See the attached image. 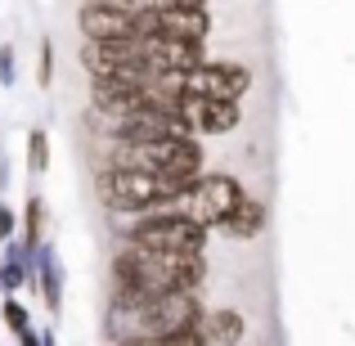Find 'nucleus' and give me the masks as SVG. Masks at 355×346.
<instances>
[{
	"label": "nucleus",
	"mask_w": 355,
	"mask_h": 346,
	"mask_svg": "<svg viewBox=\"0 0 355 346\" xmlns=\"http://www.w3.org/2000/svg\"><path fill=\"white\" fill-rule=\"evenodd\" d=\"M0 86L5 90L18 86V50H14V41H0Z\"/></svg>",
	"instance_id": "21"
},
{
	"label": "nucleus",
	"mask_w": 355,
	"mask_h": 346,
	"mask_svg": "<svg viewBox=\"0 0 355 346\" xmlns=\"http://www.w3.org/2000/svg\"><path fill=\"white\" fill-rule=\"evenodd\" d=\"M117 346H207V333L198 329H184V333H166V338H135V342H117Z\"/></svg>",
	"instance_id": "18"
},
{
	"label": "nucleus",
	"mask_w": 355,
	"mask_h": 346,
	"mask_svg": "<svg viewBox=\"0 0 355 346\" xmlns=\"http://www.w3.org/2000/svg\"><path fill=\"white\" fill-rule=\"evenodd\" d=\"M104 166H139V171L198 180L207 171V144L198 135H157V139H135V144H108Z\"/></svg>",
	"instance_id": "5"
},
{
	"label": "nucleus",
	"mask_w": 355,
	"mask_h": 346,
	"mask_svg": "<svg viewBox=\"0 0 355 346\" xmlns=\"http://www.w3.org/2000/svg\"><path fill=\"white\" fill-rule=\"evenodd\" d=\"M211 279L207 252H148L135 243H117L108 261V297L144 302L162 293H202Z\"/></svg>",
	"instance_id": "1"
},
{
	"label": "nucleus",
	"mask_w": 355,
	"mask_h": 346,
	"mask_svg": "<svg viewBox=\"0 0 355 346\" xmlns=\"http://www.w3.org/2000/svg\"><path fill=\"white\" fill-rule=\"evenodd\" d=\"M243 198H248V184H243L234 171H202L198 180L184 189V198L175 202V207L189 211L198 225H207L211 234H216V230L239 211Z\"/></svg>",
	"instance_id": "7"
},
{
	"label": "nucleus",
	"mask_w": 355,
	"mask_h": 346,
	"mask_svg": "<svg viewBox=\"0 0 355 346\" xmlns=\"http://www.w3.org/2000/svg\"><path fill=\"white\" fill-rule=\"evenodd\" d=\"M77 32L81 41H130V36H139V14L113 9L104 0H86L77 9Z\"/></svg>",
	"instance_id": "9"
},
{
	"label": "nucleus",
	"mask_w": 355,
	"mask_h": 346,
	"mask_svg": "<svg viewBox=\"0 0 355 346\" xmlns=\"http://www.w3.org/2000/svg\"><path fill=\"white\" fill-rule=\"evenodd\" d=\"M0 297H5V288H0Z\"/></svg>",
	"instance_id": "25"
},
{
	"label": "nucleus",
	"mask_w": 355,
	"mask_h": 346,
	"mask_svg": "<svg viewBox=\"0 0 355 346\" xmlns=\"http://www.w3.org/2000/svg\"><path fill=\"white\" fill-rule=\"evenodd\" d=\"M117 243H135L148 252H207L211 248V230L198 225L189 211L180 207H157V211H139V216H108Z\"/></svg>",
	"instance_id": "4"
},
{
	"label": "nucleus",
	"mask_w": 355,
	"mask_h": 346,
	"mask_svg": "<svg viewBox=\"0 0 355 346\" xmlns=\"http://www.w3.org/2000/svg\"><path fill=\"white\" fill-rule=\"evenodd\" d=\"M9 180H14V162H9V148H0V198L9 193Z\"/></svg>",
	"instance_id": "23"
},
{
	"label": "nucleus",
	"mask_w": 355,
	"mask_h": 346,
	"mask_svg": "<svg viewBox=\"0 0 355 346\" xmlns=\"http://www.w3.org/2000/svg\"><path fill=\"white\" fill-rule=\"evenodd\" d=\"M202 333H207V346H243V338H248V315L239 306H207Z\"/></svg>",
	"instance_id": "14"
},
{
	"label": "nucleus",
	"mask_w": 355,
	"mask_h": 346,
	"mask_svg": "<svg viewBox=\"0 0 355 346\" xmlns=\"http://www.w3.org/2000/svg\"><path fill=\"white\" fill-rule=\"evenodd\" d=\"M193 180L162 171H139V166H99L95 171V198L108 216H139V211L175 207Z\"/></svg>",
	"instance_id": "3"
},
{
	"label": "nucleus",
	"mask_w": 355,
	"mask_h": 346,
	"mask_svg": "<svg viewBox=\"0 0 355 346\" xmlns=\"http://www.w3.org/2000/svg\"><path fill=\"white\" fill-rule=\"evenodd\" d=\"M36 86L41 90L54 86V41L50 36H41V45H36Z\"/></svg>",
	"instance_id": "20"
},
{
	"label": "nucleus",
	"mask_w": 355,
	"mask_h": 346,
	"mask_svg": "<svg viewBox=\"0 0 355 346\" xmlns=\"http://www.w3.org/2000/svg\"><path fill=\"white\" fill-rule=\"evenodd\" d=\"M252 86H257V72L239 59H207L184 72H162L153 81V90L166 99H239V104Z\"/></svg>",
	"instance_id": "6"
},
{
	"label": "nucleus",
	"mask_w": 355,
	"mask_h": 346,
	"mask_svg": "<svg viewBox=\"0 0 355 346\" xmlns=\"http://www.w3.org/2000/svg\"><path fill=\"white\" fill-rule=\"evenodd\" d=\"M9 239H18V207L9 198H0V248H5Z\"/></svg>",
	"instance_id": "22"
},
{
	"label": "nucleus",
	"mask_w": 355,
	"mask_h": 346,
	"mask_svg": "<svg viewBox=\"0 0 355 346\" xmlns=\"http://www.w3.org/2000/svg\"><path fill=\"white\" fill-rule=\"evenodd\" d=\"M207 320V302L202 293H162L144 297V302H113L104 306V338L108 346L135 342V338H166V333L198 329Z\"/></svg>",
	"instance_id": "2"
},
{
	"label": "nucleus",
	"mask_w": 355,
	"mask_h": 346,
	"mask_svg": "<svg viewBox=\"0 0 355 346\" xmlns=\"http://www.w3.org/2000/svg\"><path fill=\"white\" fill-rule=\"evenodd\" d=\"M63 284H68V275H63V261H59V248H54L50 239L36 248V275H32V293H41L45 302V315L50 320H59L63 315Z\"/></svg>",
	"instance_id": "11"
},
{
	"label": "nucleus",
	"mask_w": 355,
	"mask_h": 346,
	"mask_svg": "<svg viewBox=\"0 0 355 346\" xmlns=\"http://www.w3.org/2000/svg\"><path fill=\"white\" fill-rule=\"evenodd\" d=\"M41 342H45V346H59V338H54V329H50V324L41 329Z\"/></svg>",
	"instance_id": "24"
},
{
	"label": "nucleus",
	"mask_w": 355,
	"mask_h": 346,
	"mask_svg": "<svg viewBox=\"0 0 355 346\" xmlns=\"http://www.w3.org/2000/svg\"><path fill=\"white\" fill-rule=\"evenodd\" d=\"M139 36L211 41V9L207 5H184V9H153V14H139Z\"/></svg>",
	"instance_id": "8"
},
{
	"label": "nucleus",
	"mask_w": 355,
	"mask_h": 346,
	"mask_svg": "<svg viewBox=\"0 0 355 346\" xmlns=\"http://www.w3.org/2000/svg\"><path fill=\"white\" fill-rule=\"evenodd\" d=\"M126 14H153V9H184V5H207V0H104Z\"/></svg>",
	"instance_id": "19"
},
{
	"label": "nucleus",
	"mask_w": 355,
	"mask_h": 346,
	"mask_svg": "<svg viewBox=\"0 0 355 346\" xmlns=\"http://www.w3.org/2000/svg\"><path fill=\"white\" fill-rule=\"evenodd\" d=\"M50 171V130L32 126L27 130V175H45Z\"/></svg>",
	"instance_id": "17"
},
{
	"label": "nucleus",
	"mask_w": 355,
	"mask_h": 346,
	"mask_svg": "<svg viewBox=\"0 0 355 346\" xmlns=\"http://www.w3.org/2000/svg\"><path fill=\"white\" fill-rule=\"evenodd\" d=\"M45 225H50V207H45L41 193H27L23 211H18V239L27 243V248H41L45 243Z\"/></svg>",
	"instance_id": "15"
},
{
	"label": "nucleus",
	"mask_w": 355,
	"mask_h": 346,
	"mask_svg": "<svg viewBox=\"0 0 355 346\" xmlns=\"http://www.w3.org/2000/svg\"><path fill=\"white\" fill-rule=\"evenodd\" d=\"M266 225H270V207H266V198H257V193H248V198L239 202V211L225 220L216 234L220 239H230V243H257L261 234H266Z\"/></svg>",
	"instance_id": "13"
},
{
	"label": "nucleus",
	"mask_w": 355,
	"mask_h": 346,
	"mask_svg": "<svg viewBox=\"0 0 355 346\" xmlns=\"http://www.w3.org/2000/svg\"><path fill=\"white\" fill-rule=\"evenodd\" d=\"M184 108H189V126L198 139H220L243 126L239 99H184Z\"/></svg>",
	"instance_id": "10"
},
{
	"label": "nucleus",
	"mask_w": 355,
	"mask_h": 346,
	"mask_svg": "<svg viewBox=\"0 0 355 346\" xmlns=\"http://www.w3.org/2000/svg\"><path fill=\"white\" fill-rule=\"evenodd\" d=\"M32 275H36V248H27L23 239H9L0 248V288L9 293H32Z\"/></svg>",
	"instance_id": "12"
},
{
	"label": "nucleus",
	"mask_w": 355,
	"mask_h": 346,
	"mask_svg": "<svg viewBox=\"0 0 355 346\" xmlns=\"http://www.w3.org/2000/svg\"><path fill=\"white\" fill-rule=\"evenodd\" d=\"M0 324L9 329V338H23V333H32L36 324H32V311L23 306V297H0Z\"/></svg>",
	"instance_id": "16"
}]
</instances>
